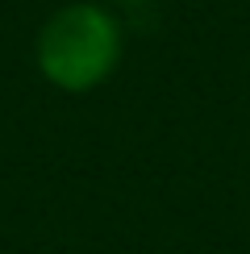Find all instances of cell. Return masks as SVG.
Returning a JSON list of instances; mask_svg holds the SVG:
<instances>
[{
  "label": "cell",
  "mask_w": 250,
  "mask_h": 254,
  "mask_svg": "<svg viewBox=\"0 0 250 254\" xmlns=\"http://www.w3.org/2000/svg\"><path fill=\"white\" fill-rule=\"evenodd\" d=\"M121 4H142V0H121Z\"/></svg>",
  "instance_id": "cell-2"
},
{
  "label": "cell",
  "mask_w": 250,
  "mask_h": 254,
  "mask_svg": "<svg viewBox=\"0 0 250 254\" xmlns=\"http://www.w3.org/2000/svg\"><path fill=\"white\" fill-rule=\"evenodd\" d=\"M34 59L59 92H92L121 63V25L96 4H67L38 29Z\"/></svg>",
  "instance_id": "cell-1"
}]
</instances>
